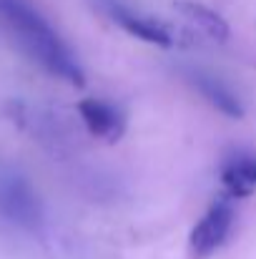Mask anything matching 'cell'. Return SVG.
<instances>
[{
  "mask_svg": "<svg viewBox=\"0 0 256 259\" xmlns=\"http://www.w3.org/2000/svg\"><path fill=\"white\" fill-rule=\"evenodd\" d=\"M78 113L88 126V131L98 139L106 141H118L123 134V116L113 103L98 101V98H85L78 103Z\"/></svg>",
  "mask_w": 256,
  "mask_h": 259,
  "instance_id": "cell-5",
  "label": "cell"
},
{
  "mask_svg": "<svg viewBox=\"0 0 256 259\" xmlns=\"http://www.w3.org/2000/svg\"><path fill=\"white\" fill-rule=\"evenodd\" d=\"M103 8H106L108 15H111L123 30H128L131 35H136V38H141V40H146V43H153V46H164V48L171 46V33L164 25L153 23L151 18H143V15L133 13L131 8H126V5L118 3V0H103Z\"/></svg>",
  "mask_w": 256,
  "mask_h": 259,
  "instance_id": "cell-4",
  "label": "cell"
},
{
  "mask_svg": "<svg viewBox=\"0 0 256 259\" xmlns=\"http://www.w3.org/2000/svg\"><path fill=\"white\" fill-rule=\"evenodd\" d=\"M178 8H181L191 20H196L206 33H211L214 38H226V35H229L226 20H224L219 13H214L211 8H206V5H201V3H178Z\"/></svg>",
  "mask_w": 256,
  "mask_h": 259,
  "instance_id": "cell-8",
  "label": "cell"
},
{
  "mask_svg": "<svg viewBox=\"0 0 256 259\" xmlns=\"http://www.w3.org/2000/svg\"><path fill=\"white\" fill-rule=\"evenodd\" d=\"M0 217L20 229L40 227L43 209L30 181L18 171H0Z\"/></svg>",
  "mask_w": 256,
  "mask_h": 259,
  "instance_id": "cell-2",
  "label": "cell"
},
{
  "mask_svg": "<svg viewBox=\"0 0 256 259\" xmlns=\"http://www.w3.org/2000/svg\"><path fill=\"white\" fill-rule=\"evenodd\" d=\"M0 20L10 28L18 43L53 76L83 86V71L53 25L30 0H0Z\"/></svg>",
  "mask_w": 256,
  "mask_h": 259,
  "instance_id": "cell-1",
  "label": "cell"
},
{
  "mask_svg": "<svg viewBox=\"0 0 256 259\" xmlns=\"http://www.w3.org/2000/svg\"><path fill=\"white\" fill-rule=\"evenodd\" d=\"M188 78H191L193 88H196L216 111H221V113H226V116H231V118H239V116L244 113V111H241V101L234 96V91L229 86H224L219 78H214L211 73L193 71Z\"/></svg>",
  "mask_w": 256,
  "mask_h": 259,
  "instance_id": "cell-6",
  "label": "cell"
},
{
  "mask_svg": "<svg viewBox=\"0 0 256 259\" xmlns=\"http://www.w3.org/2000/svg\"><path fill=\"white\" fill-rule=\"evenodd\" d=\"M234 224V206L229 201H216L209 206V211L196 222V227L191 229L188 237V252L193 259H206L211 257L229 237Z\"/></svg>",
  "mask_w": 256,
  "mask_h": 259,
  "instance_id": "cell-3",
  "label": "cell"
},
{
  "mask_svg": "<svg viewBox=\"0 0 256 259\" xmlns=\"http://www.w3.org/2000/svg\"><path fill=\"white\" fill-rule=\"evenodd\" d=\"M221 179L234 194H239V196L251 194L256 189V159L254 156H236L224 169Z\"/></svg>",
  "mask_w": 256,
  "mask_h": 259,
  "instance_id": "cell-7",
  "label": "cell"
}]
</instances>
